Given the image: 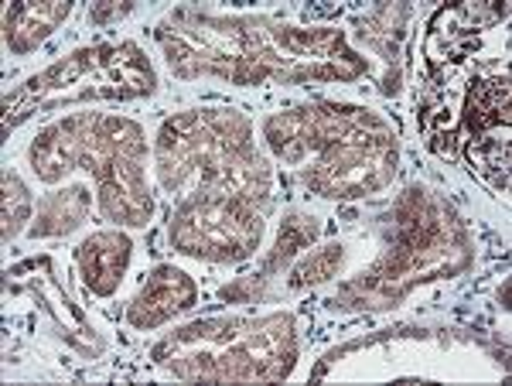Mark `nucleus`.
<instances>
[{
  "label": "nucleus",
  "mask_w": 512,
  "mask_h": 386,
  "mask_svg": "<svg viewBox=\"0 0 512 386\" xmlns=\"http://www.w3.org/2000/svg\"><path fill=\"white\" fill-rule=\"evenodd\" d=\"M195 301V287L188 284V277L181 270L161 267L154 274V281L140 291V298L134 301V311H130V322L137 328H151L161 325L168 315H175L178 308H188Z\"/></svg>",
  "instance_id": "nucleus-1"
},
{
  "label": "nucleus",
  "mask_w": 512,
  "mask_h": 386,
  "mask_svg": "<svg viewBox=\"0 0 512 386\" xmlns=\"http://www.w3.org/2000/svg\"><path fill=\"white\" fill-rule=\"evenodd\" d=\"M130 260V243L127 236L120 233H99L93 240L82 243L79 250V267L86 284L93 287L96 294H110L117 287L123 267Z\"/></svg>",
  "instance_id": "nucleus-2"
},
{
  "label": "nucleus",
  "mask_w": 512,
  "mask_h": 386,
  "mask_svg": "<svg viewBox=\"0 0 512 386\" xmlns=\"http://www.w3.org/2000/svg\"><path fill=\"white\" fill-rule=\"evenodd\" d=\"M69 14V4H52V7H35L24 4L14 14H7V45L14 52H28L35 41H41L48 31Z\"/></svg>",
  "instance_id": "nucleus-3"
},
{
  "label": "nucleus",
  "mask_w": 512,
  "mask_h": 386,
  "mask_svg": "<svg viewBox=\"0 0 512 386\" xmlns=\"http://www.w3.org/2000/svg\"><path fill=\"white\" fill-rule=\"evenodd\" d=\"M86 209H89L86 188H72V192L52 195V199L45 202V212H41V219H38L41 226H35V233L45 236V233H62V229L79 226Z\"/></svg>",
  "instance_id": "nucleus-4"
},
{
  "label": "nucleus",
  "mask_w": 512,
  "mask_h": 386,
  "mask_svg": "<svg viewBox=\"0 0 512 386\" xmlns=\"http://www.w3.org/2000/svg\"><path fill=\"white\" fill-rule=\"evenodd\" d=\"M506 103H509L506 82H485L472 100H468V123H472V130H489L499 120L506 123Z\"/></svg>",
  "instance_id": "nucleus-5"
},
{
  "label": "nucleus",
  "mask_w": 512,
  "mask_h": 386,
  "mask_svg": "<svg viewBox=\"0 0 512 386\" xmlns=\"http://www.w3.org/2000/svg\"><path fill=\"white\" fill-rule=\"evenodd\" d=\"M342 264V250L338 246H328L321 257L308 260L301 270H297V284H308V281H325V277H332V270Z\"/></svg>",
  "instance_id": "nucleus-6"
}]
</instances>
